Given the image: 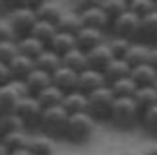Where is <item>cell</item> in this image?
Listing matches in <instances>:
<instances>
[{"instance_id": "42", "label": "cell", "mask_w": 157, "mask_h": 155, "mask_svg": "<svg viewBox=\"0 0 157 155\" xmlns=\"http://www.w3.org/2000/svg\"><path fill=\"white\" fill-rule=\"evenodd\" d=\"M0 4L4 6V8H8L10 12L20 8V6H23V0H0Z\"/></svg>"}, {"instance_id": "8", "label": "cell", "mask_w": 157, "mask_h": 155, "mask_svg": "<svg viewBox=\"0 0 157 155\" xmlns=\"http://www.w3.org/2000/svg\"><path fill=\"white\" fill-rule=\"evenodd\" d=\"M138 27H140V17L136 14H132L130 10L122 12L118 17H114L111 21V29L114 33V37H122V39H136L138 35Z\"/></svg>"}, {"instance_id": "38", "label": "cell", "mask_w": 157, "mask_h": 155, "mask_svg": "<svg viewBox=\"0 0 157 155\" xmlns=\"http://www.w3.org/2000/svg\"><path fill=\"white\" fill-rule=\"evenodd\" d=\"M107 45H109V49H111L114 58H122L126 55V51H128V47L132 45V41L122 39V37H113L111 41H107Z\"/></svg>"}, {"instance_id": "53", "label": "cell", "mask_w": 157, "mask_h": 155, "mask_svg": "<svg viewBox=\"0 0 157 155\" xmlns=\"http://www.w3.org/2000/svg\"><path fill=\"white\" fill-rule=\"evenodd\" d=\"M0 8H2V4H0Z\"/></svg>"}, {"instance_id": "20", "label": "cell", "mask_w": 157, "mask_h": 155, "mask_svg": "<svg viewBox=\"0 0 157 155\" xmlns=\"http://www.w3.org/2000/svg\"><path fill=\"white\" fill-rule=\"evenodd\" d=\"M103 78H105L107 85H111V83L117 81V80H122V78H130V66L122 58H113V60L107 64V68L103 70Z\"/></svg>"}, {"instance_id": "26", "label": "cell", "mask_w": 157, "mask_h": 155, "mask_svg": "<svg viewBox=\"0 0 157 155\" xmlns=\"http://www.w3.org/2000/svg\"><path fill=\"white\" fill-rule=\"evenodd\" d=\"M62 97L64 93L60 91L58 87H54L52 83L51 85H47L43 91H39L37 95H35V99H37V103L43 107V109H51V107H58L60 103H62Z\"/></svg>"}, {"instance_id": "18", "label": "cell", "mask_w": 157, "mask_h": 155, "mask_svg": "<svg viewBox=\"0 0 157 155\" xmlns=\"http://www.w3.org/2000/svg\"><path fill=\"white\" fill-rule=\"evenodd\" d=\"M130 80L136 83V87H149L157 83V72L149 64H142V66L130 68Z\"/></svg>"}, {"instance_id": "16", "label": "cell", "mask_w": 157, "mask_h": 155, "mask_svg": "<svg viewBox=\"0 0 157 155\" xmlns=\"http://www.w3.org/2000/svg\"><path fill=\"white\" fill-rule=\"evenodd\" d=\"M60 107L68 112V116L78 115V112H87V95L80 93L78 89L76 91H70V93H64Z\"/></svg>"}, {"instance_id": "24", "label": "cell", "mask_w": 157, "mask_h": 155, "mask_svg": "<svg viewBox=\"0 0 157 155\" xmlns=\"http://www.w3.org/2000/svg\"><path fill=\"white\" fill-rule=\"evenodd\" d=\"M16 45H17V52H20V55L27 56V58H33V60L47 49L41 41H37L35 37H31V35L21 37V39H16Z\"/></svg>"}, {"instance_id": "15", "label": "cell", "mask_w": 157, "mask_h": 155, "mask_svg": "<svg viewBox=\"0 0 157 155\" xmlns=\"http://www.w3.org/2000/svg\"><path fill=\"white\" fill-rule=\"evenodd\" d=\"M23 85H25V89H27V95L35 97V95H37L39 91H43L47 85H51V74L33 68L31 72L27 74V78L23 80Z\"/></svg>"}, {"instance_id": "36", "label": "cell", "mask_w": 157, "mask_h": 155, "mask_svg": "<svg viewBox=\"0 0 157 155\" xmlns=\"http://www.w3.org/2000/svg\"><path fill=\"white\" fill-rule=\"evenodd\" d=\"M140 122H142V126L146 128L149 134L157 136V105L142 112V115H140Z\"/></svg>"}, {"instance_id": "48", "label": "cell", "mask_w": 157, "mask_h": 155, "mask_svg": "<svg viewBox=\"0 0 157 155\" xmlns=\"http://www.w3.org/2000/svg\"><path fill=\"white\" fill-rule=\"evenodd\" d=\"M8 153H10V151H8V149H6V147H4L2 144H0V155H8Z\"/></svg>"}, {"instance_id": "17", "label": "cell", "mask_w": 157, "mask_h": 155, "mask_svg": "<svg viewBox=\"0 0 157 155\" xmlns=\"http://www.w3.org/2000/svg\"><path fill=\"white\" fill-rule=\"evenodd\" d=\"M122 60L128 64L130 68H136V66H142V64H147L149 60V47L144 45V43H134L128 47L126 55L122 56Z\"/></svg>"}, {"instance_id": "46", "label": "cell", "mask_w": 157, "mask_h": 155, "mask_svg": "<svg viewBox=\"0 0 157 155\" xmlns=\"http://www.w3.org/2000/svg\"><path fill=\"white\" fill-rule=\"evenodd\" d=\"M144 155H157V146H151V147H149V149L144 153Z\"/></svg>"}, {"instance_id": "19", "label": "cell", "mask_w": 157, "mask_h": 155, "mask_svg": "<svg viewBox=\"0 0 157 155\" xmlns=\"http://www.w3.org/2000/svg\"><path fill=\"white\" fill-rule=\"evenodd\" d=\"M132 101L136 103L138 111H140V115L144 111L151 109V107L157 105V89L155 85H149V87H138L134 95H132Z\"/></svg>"}, {"instance_id": "2", "label": "cell", "mask_w": 157, "mask_h": 155, "mask_svg": "<svg viewBox=\"0 0 157 155\" xmlns=\"http://www.w3.org/2000/svg\"><path fill=\"white\" fill-rule=\"evenodd\" d=\"M95 132V120L87 112H78L68 116V124L64 130V140L74 146H83L91 140Z\"/></svg>"}, {"instance_id": "9", "label": "cell", "mask_w": 157, "mask_h": 155, "mask_svg": "<svg viewBox=\"0 0 157 155\" xmlns=\"http://www.w3.org/2000/svg\"><path fill=\"white\" fill-rule=\"evenodd\" d=\"M103 85H107V81L103 78V72H97V70H93V68H87V70H83V72L78 74L76 89L80 93L87 95V93H91V91H95V89H99Z\"/></svg>"}, {"instance_id": "6", "label": "cell", "mask_w": 157, "mask_h": 155, "mask_svg": "<svg viewBox=\"0 0 157 155\" xmlns=\"http://www.w3.org/2000/svg\"><path fill=\"white\" fill-rule=\"evenodd\" d=\"M35 21H37L35 12L29 10V8H25V6H20V8L12 10L10 12V17H8V25H10L12 31H14L16 39L27 37V35L31 33Z\"/></svg>"}, {"instance_id": "47", "label": "cell", "mask_w": 157, "mask_h": 155, "mask_svg": "<svg viewBox=\"0 0 157 155\" xmlns=\"http://www.w3.org/2000/svg\"><path fill=\"white\" fill-rule=\"evenodd\" d=\"M120 155H144V153H140V151H122Z\"/></svg>"}, {"instance_id": "11", "label": "cell", "mask_w": 157, "mask_h": 155, "mask_svg": "<svg viewBox=\"0 0 157 155\" xmlns=\"http://www.w3.org/2000/svg\"><path fill=\"white\" fill-rule=\"evenodd\" d=\"M51 83L54 87H58L62 93H70V91H76V85H78V74L70 68H64L60 66L58 70H54L51 74Z\"/></svg>"}, {"instance_id": "27", "label": "cell", "mask_w": 157, "mask_h": 155, "mask_svg": "<svg viewBox=\"0 0 157 155\" xmlns=\"http://www.w3.org/2000/svg\"><path fill=\"white\" fill-rule=\"evenodd\" d=\"M47 49H51L52 52H56L58 56H64L66 52H70L72 49H76V39H74V35L56 31V35L52 37V41L49 43Z\"/></svg>"}, {"instance_id": "32", "label": "cell", "mask_w": 157, "mask_h": 155, "mask_svg": "<svg viewBox=\"0 0 157 155\" xmlns=\"http://www.w3.org/2000/svg\"><path fill=\"white\" fill-rule=\"evenodd\" d=\"M111 91L114 95V99H118V97H132L136 91V83L130 80V78H122V80H117V81H113L111 85Z\"/></svg>"}, {"instance_id": "52", "label": "cell", "mask_w": 157, "mask_h": 155, "mask_svg": "<svg viewBox=\"0 0 157 155\" xmlns=\"http://www.w3.org/2000/svg\"><path fill=\"white\" fill-rule=\"evenodd\" d=\"M126 2H130V0H126Z\"/></svg>"}, {"instance_id": "23", "label": "cell", "mask_w": 157, "mask_h": 155, "mask_svg": "<svg viewBox=\"0 0 157 155\" xmlns=\"http://www.w3.org/2000/svg\"><path fill=\"white\" fill-rule=\"evenodd\" d=\"M82 27L83 23L78 12H62V16H60V20L56 23V31L68 33V35H76Z\"/></svg>"}, {"instance_id": "34", "label": "cell", "mask_w": 157, "mask_h": 155, "mask_svg": "<svg viewBox=\"0 0 157 155\" xmlns=\"http://www.w3.org/2000/svg\"><path fill=\"white\" fill-rule=\"evenodd\" d=\"M16 130H23V124L14 112L12 115H0V138H4L10 132H16Z\"/></svg>"}, {"instance_id": "51", "label": "cell", "mask_w": 157, "mask_h": 155, "mask_svg": "<svg viewBox=\"0 0 157 155\" xmlns=\"http://www.w3.org/2000/svg\"><path fill=\"white\" fill-rule=\"evenodd\" d=\"M155 89H157V83H155Z\"/></svg>"}, {"instance_id": "14", "label": "cell", "mask_w": 157, "mask_h": 155, "mask_svg": "<svg viewBox=\"0 0 157 155\" xmlns=\"http://www.w3.org/2000/svg\"><path fill=\"white\" fill-rule=\"evenodd\" d=\"M80 17H82L83 27H91V29H97V31H105V29L111 27V20L107 17V14L99 6L89 8L86 12H80Z\"/></svg>"}, {"instance_id": "31", "label": "cell", "mask_w": 157, "mask_h": 155, "mask_svg": "<svg viewBox=\"0 0 157 155\" xmlns=\"http://www.w3.org/2000/svg\"><path fill=\"white\" fill-rule=\"evenodd\" d=\"M27 140H29V136L25 134V130H16V132H10V134H6L4 138H0V144L8 151H14V149L25 147Z\"/></svg>"}, {"instance_id": "28", "label": "cell", "mask_w": 157, "mask_h": 155, "mask_svg": "<svg viewBox=\"0 0 157 155\" xmlns=\"http://www.w3.org/2000/svg\"><path fill=\"white\" fill-rule=\"evenodd\" d=\"M25 147L31 155H52L54 153V146L47 136H29Z\"/></svg>"}, {"instance_id": "44", "label": "cell", "mask_w": 157, "mask_h": 155, "mask_svg": "<svg viewBox=\"0 0 157 155\" xmlns=\"http://www.w3.org/2000/svg\"><path fill=\"white\" fill-rule=\"evenodd\" d=\"M147 64L157 72V47H149V60Z\"/></svg>"}, {"instance_id": "3", "label": "cell", "mask_w": 157, "mask_h": 155, "mask_svg": "<svg viewBox=\"0 0 157 155\" xmlns=\"http://www.w3.org/2000/svg\"><path fill=\"white\" fill-rule=\"evenodd\" d=\"M66 124H68V112H66L60 105L58 107H51V109H43L39 128L43 130V136H47L49 140L64 138Z\"/></svg>"}, {"instance_id": "40", "label": "cell", "mask_w": 157, "mask_h": 155, "mask_svg": "<svg viewBox=\"0 0 157 155\" xmlns=\"http://www.w3.org/2000/svg\"><path fill=\"white\" fill-rule=\"evenodd\" d=\"M14 39H16V35L10 29L8 21H0V43L2 41H14Z\"/></svg>"}, {"instance_id": "25", "label": "cell", "mask_w": 157, "mask_h": 155, "mask_svg": "<svg viewBox=\"0 0 157 155\" xmlns=\"http://www.w3.org/2000/svg\"><path fill=\"white\" fill-rule=\"evenodd\" d=\"M33 64H35L37 70H43V72H47V74H52L54 70H58L60 66H62V60H60V56L56 55V52H52L51 49H45L33 60Z\"/></svg>"}, {"instance_id": "33", "label": "cell", "mask_w": 157, "mask_h": 155, "mask_svg": "<svg viewBox=\"0 0 157 155\" xmlns=\"http://www.w3.org/2000/svg\"><path fill=\"white\" fill-rule=\"evenodd\" d=\"M99 8L107 14L109 20H114V17H118L122 12L128 10V2L126 0H101V4H99Z\"/></svg>"}, {"instance_id": "29", "label": "cell", "mask_w": 157, "mask_h": 155, "mask_svg": "<svg viewBox=\"0 0 157 155\" xmlns=\"http://www.w3.org/2000/svg\"><path fill=\"white\" fill-rule=\"evenodd\" d=\"M62 8H60L58 4H54V2H45L41 8L35 10V16H37V20L41 21H47V23H52V25H56L58 20H60V16H62Z\"/></svg>"}, {"instance_id": "21", "label": "cell", "mask_w": 157, "mask_h": 155, "mask_svg": "<svg viewBox=\"0 0 157 155\" xmlns=\"http://www.w3.org/2000/svg\"><path fill=\"white\" fill-rule=\"evenodd\" d=\"M33 68H35L33 58H27V56H23V55H16L14 60L8 64V70H10L12 80H20V81L25 80L27 74L31 72Z\"/></svg>"}, {"instance_id": "35", "label": "cell", "mask_w": 157, "mask_h": 155, "mask_svg": "<svg viewBox=\"0 0 157 155\" xmlns=\"http://www.w3.org/2000/svg\"><path fill=\"white\" fill-rule=\"evenodd\" d=\"M128 10L132 14H136L138 17H144L155 10V0H130Z\"/></svg>"}, {"instance_id": "5", "label": "cell", "mask_w": 157, "mask_h": 155, "mask_svg": "<svg viewBox=\"0 0 157 155\" xmlns=\"http://www.w3.org/2000/svg\"><path fill=\"white\" fill-rule=\"evenodd\" d=\"M14 115L21 120L23 130H37L41 122V115H43V107L37 103V99L27 95V97L20 99Z\"/></svg>"}, {"instance_id": "4", "label": "cell", "mask_w": 157, "mask_h": 155, "mask_svg": "<svg viewBox=\"0 0 157 155\" xmlns=\"http://www.w3.org/2000/svg\"><path fill=\"white\" fill-rule=\"evenodd\" d=\"M114 103V95L109 85H103L95 91L87 93V115L97 120H109L111 115V107Z\"/></svg>"}, {"instance_id": "13", "label": "cell", "mask_w": 157, "mask_h": 155, "mask_svg": "<svg viewBox=\"0 0 157 155\" xmlns=\"http://www.w3.org/2000/svg\"><path fill=\"white\" fill-rule=\"evenodd\" d=\"M136 43H144L149 45L157 39V12L153 10L151 14L140 17V27H138V35H136Z\"/></svg>"}, {"instance_id": "30", "label": "cell", "mask_w": 157, "mask_h": 155, "mask_svg": "<svg viewBox=\"0 0 157 155\" xmlns=\"http://www.w3.org/2000/svg\"><path fill=\"white\" fill-rule=\"evenodd\" d=\"M29 35H31V37H35L37 41H41V43H43L45 47H49V43L52 41V37L56 35V25H52V23H47V21L37 20Z\"/></svg>"}, {"instance_id": "1", "label": "cell", "mask_w": 157, "mask_h": 155, "mask_svg": "<svg viewBox=\"0 0 157 155\" xmlns=\"http://www.w3.org/2000/svg\"><path fill=\"white\" fill-rule=\"evenodd\" d=\"M109 122L118 130H130L140 122V111L132 97H118L111 107Z\"/></svg>"}, {"instance_id": "37", "label": "cell", "mask_w": 157, "mask_h": 155, "mask_svg": "<svg viewBox=\"0 0 157 155\" xmlns=\"http://www.w3.org/2000/svg\"><path fill=\"white\" fill-rule=\"evenodd\" d=\"M16 55H20V52H17L16 39L14 41H2V43H0V62H2V64L8 66V64L14 60Z\"/></svg>"}, {"instance_id": "7", "label": "cell", "mask_w": 157, "mask_h": 155, "mask_svg": "<svg viewBox=\"0 0 157 155\" xmlns=\"http://www.w3.org/2000/svg\"><path fill=\"white\" fill-rule=\"evenodd\" d=\"M23 97H27V89L20 80H12L8 85L0 87V115H12Z\"/></svg>"}, {"instance_id": "10", "label": "cell", "mask_w": 157, "mask_h": 155, "mask_svg": "<svg viewBox=\"0 0 157 155\" xmlns=\"http://www.w3.org/2000/svg\"><path fill=\"white\" fill-rule=\"evenodd\" d=\"M74 39H76V49H80L83 52H89L93 47L105 43V33L97 31V29H91V27H82L80 31L74 35Z\"/></svg>"}, {"instance_id": "50", "label": "cell", "mask_w": 157, "mask_h": 155, "mask_svg": "<svg viewBox=\"0 0 157 155\" xmlns=\"http://www.w3.org/2000/svg\"><path fill=\"white\" fill-rule=\"evenodd\" d=\"M155 12H157V0H155Z\"/></svg>"}, {"instance_id": "49", "label": "cell", "mask_w": 157, "mask_h": 155, "mask_svg": "<svg viewBox=\"0 0 157 155\" xmlns=\"http://www.w3.org/2000/svg\"><path fill=\"white\" fill-rule=\"evenodd\" d=\"M153 47H157V39H155V41H153Z\"/></svg>"}, {"instance_id": "41", "label": "cell", "mask_w": 157, "mask_h": 155, "mask_svg": "<svg viewBox=\"0 0 157 155\" xmlns=\"http://www.w3.org/2000/svg\"><path fill=\"white\" fill-rule=\"evenodd\" d=\"M10 81H12V76H10V70H8V66L0 62V87L8 85Z\"/></svg>"}, {"instance_id": "22", "label": "cell", "mask_w": 157, "mask_h": 155, "mask_svg": "<svg viewBox=\"0 0 157 155\" xmlns=\"http://www.w3.org/2000/svg\"><path fill=\"white\" fill-rule=\"evenodd\" d=\"M60 60H62V66L64 68L74 70L76 74H80V72H83V70L89 68L86 52L80 51V49H72L70 52H66L64 56H60Z\"/></svg>"}, {"instance_id": "12", "label": "cell", "mask_w": 157, "mask_h": 155, "mask_svg": "<svg viewBox=\"0 0 157 155\" xmlns=\"http://www.w3.org/2000/svg\"><path fill=\"white\" fill-rule=\"evenodd\" d=\"M86 56H87L89 68L97 70V72H103V70L107 68V64L114 58L111 49H109V45H107V41L101 43V45H97V47H93L89 52H86Z\"/></svg>"}, {"instance_id": "43", "label": "cell", "mask_w": 157, "mask_h": 155, "mask_svg": "<svg viewBox=\"0 0 157 155\" xmlns=\"http://www.w3.org/2000/svg\"><path fill=\"white\" fill-rule=\"evenodd\" d=\"M45 2H49V0H23V6L35 12L37 8H41V6H43Z\"/></svg>"}, {"instance_id": "45", "label": "cell", "mask_w": 157, "mask_h": 155, "mask_svg": "<svg viewBox=\"0 0 157 155\" xmlns=\"http://www.w3.org/2000/svg\"><path fill=\"white\" fill-rule=\"evenodd\" d=\"M8 155H31L27 151V147H21V149H14V151H10Z\"/></svg>"}, {"instance_id": "39", "label": "cell", "mask_w": 157, "mask_h": 155, "mask_svg": "<svg viewBox=\"0 0 157 155\" xmlns=\"http://www.w3.org/2000/svg\"><path fill=\"white\" fill-rule=\"evenodd\" d=\"M101 0H74V12H86L89 8H95V6H99Z\"/></svg>"}]
</instances>
